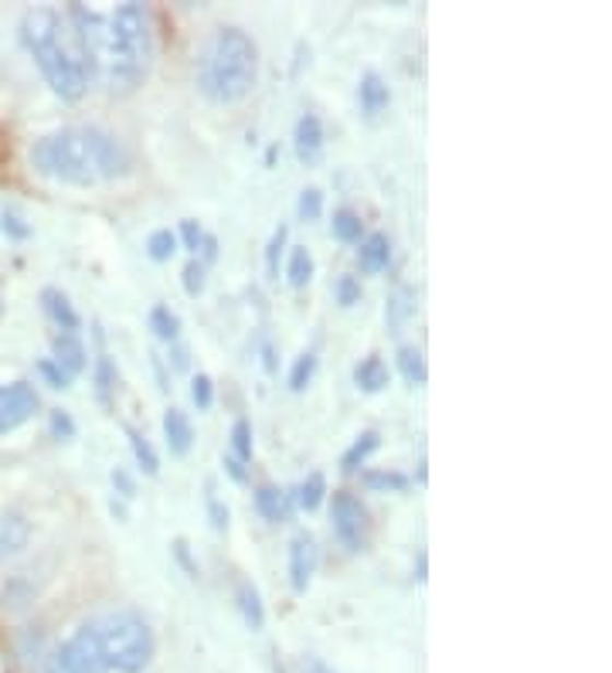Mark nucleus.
Segmentation results:
<instances>
[{
    "label": "nucleus",
    "mask_w": 612,
    "mask_h": 673,
    "mask_svg": "<svg viewBox=\"0 0 612 673\" xmlns=\"http://www.w3.org/2000/svg\"><path fill=\"white\" fill-rule=\"evenodd\" d=\"M89 55L92 75H103L113 92H133L153 69V17L146 4H119L113 14H99L85 4H72L66 14Z\"/></svg>",
    "instance_id": "obj_1"
},
{
    "label": "nucleus",
    "mask_w": 612,
    "mask_h": 673,
    "mask_svg": "<svg viewBox=\"0 0 612 673\" xmlns=\"http://www.w3.org/2000/svg\"><path fill=\"white\" fill-rule=\"evenodd\" d=\"M31 167L48 180L72 184V188H92V184L127 177L133 161L122 140H116L103 127H61L35 140Z\"/></svg>",
    "instance_id": "obj_2"
},
{
    "label": "nucleus",
    "mask_w": 612,
    "mask_h": 673,
    "mask_svg": "<svg viewBox=\"0 0 612 673\" xmlns=\"http://www.w3.org/2000/svg\"><path fill=\"white\" fill-rule=\"evenodd\" d=\"M21 42L38 61L45 82L58 99L75 103L85 96L92 66L66 14H58L55 8H31L21 17Z\"/></svg>",
    "instance_id": "obj_3"
},
{
    "label": "nucleus",
    "mask_w": 612,
    "mask_h": 673,
    "mask_svg": "<svg viewBox=\"0 0 612 673\" xmlns=\"http://www.w3.org/2000/svg\"><path fill=\"white\" fill-rule=\"evenodd\" d=\"M259 48L242 27H219L198 58V88L208 103L232 106L256 88Z\"/></svg>",
    "instance_id": "obj_4"
},
{
    "label": "nucleus",
    "mask_w": 612,
    "mask_h": 673,
    "mask_svg": "<svg viewBox=\"0 0 612 673\" xmlns=\"http://www.w3.org/2000/svg\"><path fill=\"white\" fill-rule=\"evenodd\" d=\"M89 629L99 642V653L106 660V670L119 673H140L157 650V639L146 619L137 612H106V616L89 619Z\"/></svg>",
    "instance_id": "obj_5"
},
{
    "label": "nucleus",
    "mask_w": 612,
    "mask_h": 673,
    "mask_svg": "<svg viewBox=\"0 0 612 673\" xmlns=\"http://www.w3.org/2000/svg\"><path fill=\"white\" fill-rule=\"evenodd\" d=\"M45 673H109L99 653V642L92 636L89 623H82L61 647L48 657Z\"/></svg>",
    "instance_id": "obj_6"
},
{
    "label": "nucleus",
    "mask_w": 612,
    "mask_h": 673,
    "mask_svg": "<svg viewBox=\"0 0 612 673\" xmlns=\"http://www.w3.org/2000/svg\"><path fill=\"white\" fill-rule=\"evenodd\" d=\"M330 520H333V534L348 551H364L367 538H372V513L361 504V497L348 494V489H337L330 497Z\"/></svg>",
    "instance_id": "obj_7"
},
{
    "label": "nucleus",
    "mask_w": 612,
    "mask_h": 673,
    "mask_svg": "<svg viewBox=\"0 0 612 673\" xmlns=\"http://www.w3.org/2000/svg\"><path fill=\"white\" fill-rule=\"evenodd\" d=\"M38 409H42V398L27 381L0 385V439L8 433H17L24 422L35 418Z\"/></svg>",
    "instance_id": "obj_8"
},
{
    "label": "nucleus",
    "mask_w": 612,
    "mask_h": 673,
    "mask_svg": "<svg viewBox=\"0 0 612 673\" xmlns=\"http://www.w3.org/2000/svg\"><path fill=\"white\" fill-rule=\"evenodd\" d=\"M317 558H320V551H317L314 534L299 531L290 541V581H293V592L303 595L306 589H310V578L317 571Z\"/></svg>",
    "instance_id": "obj_9"
},
{
    "label": "nucleus",
    "mask_w": 612,
    "mask_h": 673,
    "mask_svg": "<svg viewBox=\"0 0 612 673\" xmlns=\"http://www.w3.org/2000/svg\"><path fill=\"white\" fill-rule=\"evenodd\" d=\"M293 146H296V157H299V164H306V167L320 164V157H323V146H327V137H323V122H320V116H314V113H303V116L296 119Z\"/></svg>",
    "instance_id": "obj_10"
},
{
    "label": "nucleus",
    "mask_w": 612,
    "mask_h": 673,
    "mask_svg": "<svg viewBox=\"0 0 612 673\" xmlns=\"http://www.w3.org/2000/svg\"><path fill=\"white\" fill-rule=\"evenodd\" d=\"M27 541H31V520L14 507L0 510V565L17 558L27 547Z\"/></svg>",
    "instance_id": "obj_11"
},
{
    "label": "nucleus",
    "mask_w": 612,
    "mask_h": 673,
    "mask_svg": "<svg viewBox=\"0 0 612 673\" xmlns=\"http://www.w3.org/2000/svg\"><path fill=\"white\" fill-rule=\"evenodd\" d=\"M51 361H55L69 378L82 375L85 364H89V357H85V344L79 341V333H55V336H51Z\"/></svg>",
    "instance_id": "obj_12"
},
{
    "label": "nucleus",
    "mask_w": 612,
    "mask_h": 673,
    "mask_svg": "<svg viewBox=\"0 0 612 673\" xmlns=\"http://www.w3.org/2000/svg\"><path fill=\"white\" fill-rule=\"evenodd\" d=\"M256 510L269 520V524H283L293 513V494H286V489L272 486V483H262L256 489Z\"/></svg>",
    "instance_id": "obj_13"
},
{
    "label": "nucleus",
    "mask_w": 612,
    "mask_h": 673,
    "mask_svg": "<svg viewBox=\"0 0 612 673\" xmlns=\"http://www.w3.org/2000/svg\"><path fill=\"white\" fill-rule=\"evenodd\" d=\"M388 262H391V241H388L385 232H372L367 238H361V249H357V265H361V272L378 275V272L388 269Z\"/></svg>",
    "instance_id": "obj_14"
},
{
    "label": "nucleus",
    "mask_w": 612,
    "mask_h": 673,
    "mask_svg": "<svg viewBox=\"0 0 612 673\" xmlns=\"http://www.w3.org/2000/svg\"><path fill=\"white\" fill-rule=\"evenodd\" d=\"M164 439H167V449L174 456H188L191 452L195 428H191V418L184 415L180 409H167L164 412Z\"/></svg>",
    "instance_id": "obj_15"
},
{
    "label": "nucleus",
    "mask_w": 612,
    "mask_h": 673,
    "mask_svg": "<svg viewBox=\"0 0 612 673\" xmlns=\"http://www.w3.org/2000/svg\"><path fill=\"white\" fill-rule=\"evenodd\" d=\"M42 306H45V314L58 323V330L61 333H75L79 330V314H75V306L69 303V296L61 293V290H55V286H48V290H42Z\"/></svg>",
    "instance_id": "obj_16"
},
{
    "label": "nucleus",
    "mask_w": 612,
    "mask_h": 673,
    "mask_svg": "<svg viewBox=\"0 0 612 673\" xmlns=\"http://www.w3.org/2000/svg\"><path fill=\"white\" fill-rule=\"evenodd\" d=\"M357 99H361V109L367 116H378L391 103V92H388V85L378 72H367L357 85Z\"/></svg>",
    "instance_id": "obj_17"
},
{
    "label": "nucleus",
    "mask_w": 612,
    "mask_h": 673,
    "mask_svg": "<svg viewBox=\"0 0 612 673\" xmlns=\"http://www.w3.org/2000/svg\"><path fill=\"white\" fill-rule=\"evenodd\" d=\"M354 385L367 394H378L381 388H388V367L378 354H367L357 367H354Z\"/></svg>",
    "instance_id": "obj_18"
},
{
    "label": "nucleus",
    "mask_w": 612,
    "mask_h": 673,
    "mask_svg": "<svg viewBox=\"0 0 612 673\" xmlns=\"http://www.w3.org/2000/svg\"><path fill=\"white\" fill-rule=\"evenodd\" d=\"M238 609H242V619H245V626H249L252 633H259L262 629V623H266V609H262V595H259V589L252 586V581H238Z\"/></svg>",
    "instance_id": "obj_19"
},
{
    "label": "nucleus",
    "mask_w": 612,
    "mask_h": 673,
    "mask_svg": "<svg viewBox=\"0 0 612 673\" xmlns=\"http://www.w3.org/2000/svg\"><path fill=\"white\" fill-rule=\"evenodd\" d=\"M327 497V476L323 473H310L299 486H296V494H293V504L299 510H317Z\"/></svg>",
    "instance_id": "obj_20"
},
{
    "label": "nucleus",
    "mask_w": 612,
    "mask_h": 673,
    "mask_svg": "<svg viewBox=\"0 0 612 673\" xmlns=\"http://www.w3.org/2000/svg\"><path fill=\"white\" fill-rule=\"evenodd\" d=\"M398 371H402V378L412 385V388H422L428 371H425V357L419 347L405 344V347H398Z\"/></svg>",
    "instance_id": "obj_21"
},
{
    "label": "nucleus",
    "mask_w": 612,
    "mask_h": 673,
    "mask_svg": "<svg viewBox=\"0 0 612 673\" xmlns=\"http://www.w3.org/2000/svg\"><path fill=\"white\" fill-rule=\"evenodd\" d=\"M286 280L293 290H303L306 283L314 280V256L306 245H296V249L290 252V265H286Z\"/></svg>",
    "instance_id": "obj_22"
},
{
    "label": "nucleus",
    "mask_w": 612,
    "mask_h": 673,
    "mask_svg": "<svg viewBox=\"0 0 612 673\" xmlns=\"http://www.w3.org/2000/svg\"><path fill=\"white\" fill-rule=\"evenodd\" d=\"M378 446H381V436L375 433V428H367V433H361V436L354 439V446L344 452V459H341V470H344V473H354V470H357V467L364 463V459L372 456Z\"/></svg>",
    "instance_id": "obj_23"
},
{
    "label": "nucleus",
    "mask_w": 612,
    "mask_h": 673,
    "mask_svg": "<svg viewBox=\"0 0 612 673\" xmlns=\"http://www.w3.org/2000/svg\"><path fill=\"white\" fill-rule=\"evenodd\" d=\"M150 330L161 336L164 344H177V336H180V320H177V314H170V306H164V303H157L150 310Z\"/></svg>",
    "instance_id": "obj_24"
},
{
    "label": "nucleus",
    "mask_w": 612,
    "mask_h": 673,
    "mask_svg": "<svg viewBox=\"0 0 612 673\" xmlns=\"http://www.w3.org/2000/svg\"><path fill=\"white\" fill-rule=\"evenodd\" d=\"M330 232L337 241H361L364 235V222H361V214H354L351 208H341V211H333V222H330Z\"/></svg>",
    "instance_id": "obj_25"
},
{
    "label": "nucleus",
    "mask_w": 612,
    "mask_h": 673,
    "mask_svg": "<svg viewBox=\"0 0 612 673\" xmlns=\"http://www.w3.org/2000/svg\"><path fill=\"white\" fill-rule=\"evenodd\" d=\"M127 436H130V449H133V456H137V467H140L146 476H157V473H161V459H157V452H153V446L146 442V436L137 433L133 425H127Z\"/></svg>",
    "instance_id": "obj_26"
},
{
    "label": "nucleus",
    "mask_w": 612,
    "mask_h": 673,
    "mask_svg": "<svg viewBox=\"0 0 612 673\" xmlns=\"http://www.w3.org/2000/svg\"><path fill=\"white\" fill-rule=\"evenodd\" d=\"M364 486L378 489V494H402V489H409V476L395 473V470H367L364 473Z\"/></svg>",
    "instance_id": "obj_27"
},
{
    "label": "nucleus",
    "mask_w": 612,
    "mask_h": 673,
    "mask_svg": "<svg viewBox=\"0 0 612 673\" xmlns=\"http://www.w3.org/2000/svg\"><path fill=\"white\" fill-rule=\"evenodd\" d=\"M415 314V293L409 286L398 290L391 299H388V323H391V333L402 330V323Z\"/></svg>",
    "instance_id": "obj_28"
},
{
    "label": "nucleus",
    "mask_w": 612,
    "mask_h": 673,
    "mask_svg": "<svg viewBox=\"0 0 612 673\" xmlns=\"http://www.w3.org/2000/svg\"><path fill=\"white\" fill-rule=\"evenodd\" d=\"M232 456L238 463H249L252 459V425L249 418H235L232 425Z\"/></svg>",
    "instance_id": "obj_29"
},
{
    "label": "nucleus",
    "mask_w": 612,
    "mask_h": 673,
    "mask_svg": "<svg viewBox=\"0 0 612 673\" xmlns=\"http://www.w3.org/2000/svg\"><path fill=\"white\" fill-rule=\"evenodd\" d=\"M146 252H150L153 262H167L177 252V235L170 228H157L146 238Z\"/></svg>",
    "instance_id": "obj_30"
},
{
    "label": "nucleus",
    "mask_w": 612,
    "mask_h": 673,
    "mask_svg": "<svg viewBox=\"0 0 612 673\" xmlns=\"http://www.w3.org/2000/svg\"><path fill=\"white\" fill-rule=\"evenodd\" d=\"M96 391H99V402L106 405V409H113V391H116V367H113V361L103 354L99 361H96Z\"/></svg>",
    "instance_id": "obj_31"
},
{
    "label": "nucleus",
    "mask_w": 612,
    "mask_h": 673,
    "mask_svg": "<svg viewBox=\"0 0 612 673\" xmlns=\"http://www.w3.org/2000/svg\"><path fill=\"white\" fill-rule=\"evenodd\" d=\"M286 238H290V228L280 225L272 232L269 245H266V269H269L272 280H280V259H283V249H286Z\"/></svg>",
    "instance_id": "obj_32"
},
{
    "label": "nucleus",
    "mask_w": 612,
    "mask_h": 673,
    "mask_svg": "<svg viewBox=\"0 0 612 673\" xmlns=\"http://www.w3.org/2000/svg\"><path fill=\"white\" fill-rule=\"evenodd\" d=\"M314 371H317V354L314 351H306L293 361V371H290V388L293 391H303L306 385L314 381Z\"/></svg>",
    "instance_id": "obj_33"
},
{
    "label": "nucleus",
    "mask_w": 612,
    "mask_h": 673,
    "mask_svg": "<svg viewBox=\"0 0 612 673\" xmlns=\"http://www.w3.org/2000/svg\"><path fill=\"white\" fill-rule=\"evenodd\" d=\"M296 211H299L303 222H317L323 214V191L320 188H303L299 201H296Z\"/></svg>",
    "instance_id": "obj_34"
},
{
    "label": "nucleus",
    "mask_w": 612,
    "mask_h": 673,
    "mask_svg": "<svg viewBox=\"0 0 612 673\" xmlns=\"http://www.w3.org/2000/svg\"><path fill=\"white\" fill-rule=\"evenodd\" d=\"M208 517H211V528L214 531H228V507L222 504V497L214 494V483H208Z\"/></svg>",
    "instance_id": "obj_35"
},
{
    "label": "nucleus",
    "mask_w": 612,
    "mask_h": 673,
    "mask_svg": "<svg viewBox=\"0 0 612 673\" xmlns=\"http://www.w3.org/2000/svg\"><path fill=\"white\" fill-rule=\"evenodd\" d=\"M38 375L48 381V388H55V391H66V388H72V378L61 371V367L48 357V361H38Z\"/></svg>",
    "instance_id": "obj_36"
},
{
    "label": "nucleus",
    "mask_w": 612,
    "mask_h": 673,
    "mask_svg": "<svg viewBox=\"0 0 612 673\" xmlns=\"http://www.w3.org/2000/svg\"><path fill=\"white\" fill-rule=\"evenodd\" d=\"M191 398H195L198 412H208V409H211V402H214V385H211L208 375H195V381H191Z\"/></svg>",
    "instance_id": "obj_37"
},
{
    "label": "nucleus",
    "mask_w": 612,
    "mask_h": 673,
    "mask_svg": "<svg viewBox=\"0 0 612 673\" xmlns=\"http://www.w3.org/2000/svg\"><path fill=\"white\" fill-rule=\"evenodd\" d=\"M184 293L188 296H201V290H204V265L198 262V259H191L188 265H184Z\"/></svg>",
    "instance_id": "obj_38"
},
{
    "label": "nucleus",
    "mask_w": 612,
    "mask_h": 673,
    "mask_svg": "<svg viewBox=\"0 0 612 673\" xmlns=\"http://www.w3.org/2000/svg\"><path fill=\"white\" fill-rule=\"evenodd\" d=\"M337 303L341 306H357L361 303V283L354 280V275H341V280H337Z\"/></svg>",
    "instance_id": "obj_39"
},
{
    "label": "nucleus",
    "mask_w": 612,
    "mask_h": 673,
    "mask_svg": "<svg viewBox=\"0 0 612 673\" xmlns=\"http://www.w3.org/2000/svg\"><path fill=\"white\" fill-rule=\"evenodd\" d=\"M0 225H4V235H8V238H17V241L31 235V225L21 219V211H14V208L4 211V222H0Z\"/></svg>",
    "instance_id": "obj_40"
},
{
    "label": "nucleus",
    "mask_w": 612,
    "mask_h": 673,
    "mask_svg": "<svg viewBox=\"0 0 612 673\" xmlns=\"http://www.w3.org/2000/svg\"><path fill=\"white\" fill-rule=\"evenodd\" d=\"M180 241H184V249L198 256L201 241H204V228H201L198 222H191V219H188V222H180Z\"/></svg>",
    "instance_id": "obj_41"
},
{
    "label": "nucleus",
    "mask_w": 612,
    "mask_h": 673,
    "mask_svg": "<svg viewBox=\"0 0 612 673\" xmlns=\"http://www.w3.org/2000/svg\"><path fill=\"white\" fill-rule=\"evenodd\" d=\"M51 436L55 439H72L75 436V422H72L69 412H61V409L51 412Z\"/></svg>",
    "instance_id": "obj_42"
},
{
    "label": "nucleus",
    "mask_w": 612,
    "mask_h": 673,
    "mask_svg": "<svg viewBox=\"0 0 612 673\" xmlns=\"http://www.w3.org/2000/svg\"><path fill=\"white\" fill-rule=\"evenodd\" d=\"M113 486H116V494L122 497V500H133V494H137V486H133V476L122 470V467H116L113 470Z\"/></svg>",
    "instance_id": "obj_43"
},
{
    "label": "nucleus",
    "mask_w": 612,
    "mask_h": 673,
    "mask_svg": "<svg viewBox=\"0 0 612 673\" xmlns=\"http://www.w3.org/2000/svg\"><path fill=\"white\" fill-rule=\"evenodd\" d=\"M174 555H177V562L184 565V571H188L191 578H198V565L191 562V551H188V541H184V538H177V541H174Z\"/></svg>",
    "instance_id": "obj_44"
},
{
    "label": "nucleus",
    "mask_w": 612,
    "mask_h": 673,
    "mask_svg": "<svg viewBox=\"0 0 612 673\" xmlns=\"http://www.w3.org/2000/svg\"><path fill=\"white\" fill-rule=\"evenodd\" d=\"M225 473H228L235 483H245V480H249V473H245V463H238L235 456H225Z\"/></svg>",
    "instance_id": "obj_45"
},
{
    "label": "nucleus",
    "mask_w": 612,
    "mask_h": 673,
    "mask_svg": "<svg viewBox=\"0 0 612 673\" xmlns=\"http://www.w3.org/2000/svg\"><path fill=\"white\" fill-rule=\"evenodd\" d=\"M201 256H204V262H214V259H219V238H214V235H204V241H201V249H198ZM201 262V265H204Z\"/></svg>",
    "instance_id": "obj_46"
},
{
    "label": "nucleus",
    "mask_w": 612,
    "mask_h": 673,
    "mask_svg": "<svg viewBox=\"0 0 612 673\" xmlns=\"http://www.w3.org/2000/svg\"><path fill=\"white\" fill-rule=\"evenodd\" d=\"M303 670H306V673H330V670H327V666H323V663H320L317 657H310V660H306V663H303Z\"/></svg>",
    "instance_id": "obj_47"
},
{
    "label": "nucleus",
    "mask_w": 612,
    "mask_h": 673,
    "mask_svg": "<svg viewBox=\"0 0 612 673\" xmlns=\"http://www.w3.org/2000/svg\"><path fill=\"white\" fill-rule=\"evenodd\" d=\"M262 357H266V371L272 375V371H275V354H272V344H266V347H262Z\"/></svg>",
    "instance_id": "obj_48"
},
{
    "label": "nucleus",
    "mask_w": 612,
    "mask_h": 673,
    "mask_svg": "<svg viewBox=\"0 0 612 673\" xmlns=\"http://www.w3.org/2000/svg\"><path fill=\"white\" fill-rule=\"evenodd\" d=\"M0 314H4V303H0Z\"/></svg>",
    "instance_id": "obj_49"
}]
</instances>
